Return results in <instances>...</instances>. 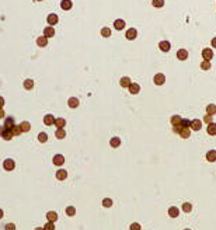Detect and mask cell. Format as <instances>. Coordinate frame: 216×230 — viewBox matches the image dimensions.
<instances>
[{"instance_id": "6da1fadb", "label": "cell", "mask_w": 216, "mask_h": 230, "mask_svg": "<svg viewBox=\"0 0 216 230\" xmlns=\"http://www.w3.org/2000/svg\"><path fill=\"white\" fill-rule=\"evenodd\" d=\"M0 136L3 138L4 140H11L14 138V135L11 132V129H7L4 126H0Z\"/></svg>"}, {"instance_id": "7a4b0ae2", "label": "cell", "mask_w": 216, "mask_h": 230, "mask_svg": "<svg viewBox=\"0 0 216 230\" xmlns=\"http://www.w3.org/2000/svg\"><path fill=\"white\" fill-rule=\"evenodd\" d=\"M14 167H16V163H14V160H11V159H7V160L3 161V168H4L6 171H13V170H14Z\"/></svg>"}, {"instance_id": "3957f363", "label": "cell", "mask_w": 216, "mask_h": 230, "mask_svg": "<svg viewBox=\"0 0 216 230\" xmlns=\"http://www.w3.org/2000/svg\"><path fill=\"white\" fill-rule=\"evenodd\" d=\"M201 128H202V122H201L199 119H192L191 121V125H189V129L191 131H201Z\"/></svg>"}, {"instance_id": "277c9868", "label": "cell", "mask_w": 216, "mask_h": 230, "mask_svg": "<svg viewBox=\"0 0 216 230\" xmlns=\"http://www.w3.org/2000/svg\"><path fill=\"white\" fill-rule=\"evenodd\" d=\"M153 81H154V84H157V86H162V84H164V81H166V76L163 75V73H157L154 76Z\"/></svg>"}, {"instance_id": "5b68a950", "label": "cell", "mask_w": 216, "mask_h": 230, "mask_svg": "<svg viewBox=\"0 0 216 230\" xmlns=\"http://www.w3.org/2000/svg\"><path fill=\"white\" fill-rule=\"evenodd\" d=\"M202 58L205 59V60H211L213 58V51L211 48H205L202 51Z\"/></svg>"}, {"instance_id": "8992f818", "label": "cell", "mask_w": 216, "mask_h": 230, "mask_svg": "<svg viewBox=\"0 0 216 230\" xmlns=\"http://www.w3.org/2000/svg\"><path fill=\"white\" fill-rule=\"evenodd\" d=\"M52 161H54L55 166H63V163H65V157H63V155H55Z\"/></svg>"}, {"instance_id": "52a82bcc", "label": "cell", "mask_w": 216, "mask_h": 230, "mask_svg": "<svg viewBox=\"0 0 216 230\" xmlns=\"http://www.w3.org/2000/svg\"><path fill=\"white\" fill-rule=\"evenodd\" d=\"M14 125H16V121H14V118H13V117H7L4 119V125H3V126H4V128H7V129H11L13 126H14Z\"/></svg>"}, {"instance_id": "ba28073f", "label": "cell", "mask_w": 216, "mask_h": 230, "mask_svg": "<svg viewBox=\"0 0 216 230\" xmlns=\"http://www.w3.org/2000/svg\"><path fill=\"white\" fill-rule=\"evenodd\" d=\"M46 21H48V24L51 25V27H52V25H55L56 22L59 21V18H58V16H56V14H54V13H52V14H49V16L46 17Z\"/></svg>"}, {"instance_id": "9c48e42d", "label": "cell", "mask_w": 216, "mask_h": 230, "mask_svg": "<svg viewBox=\"0 0 216 230\" xmlns=\"http://www.w3.org/2000/svg\"><path fill=\"white\" fill-rule=\"evenodd\" d=\"M66 125V121L63 118H56L54 122V126H56V129H63Z\"/></svg>"}, {"instance_id": "30bf717a", "label": "cell", "mask_w": 216, "mask_h": 230, "mask_svg": "<svg viewBox=\"0 0 216 230\" xmlns=\"http://www.w3.org/2000/svg\"><path fill=\"white\" fill-rule=\"evenodd\" d=\"M55 119H56V118H55L52 114H48V115H45V117H43V123H45V125H48V126H51V125H54Z\"/></svg>"}, {"instance_id": "8fae6325", "label": "cell", "mask_w": 216, "mask_h": 230, "mask_svg": "<svg viewBox=\"0 0 216 230\" xmlns=\"http://www.w3.org/2000/svg\"><path fill=\"white\" fill-rule=\"evenodd\" d=\"M136 35H138V31H136L135 28H130V30H128L126 31V34H125V37H126V39H129V41H132V39H135Z\"/></svg>"}, {"instance_id": "7c38bea8", "label": "cell", "mask_w": 216, "mask_h": 230, "mask_svg": "<svg viewBox=\"0 0 216 230\" xmlns=\"http://www.w3.org/2000/svg\"><path fill=\"white\" fill-rule=\"evenodd\" d=\"M55 35V30H54V27H45V30H43V37H46L49 39V38H52Z\"/></svg>"}, {"instance_id": "4fadbf2b", "label": "cell", "mask_w": 216, "mask_h": 230, "mask_svg": "<svg viewBox=\"0 0 216 230\" xmlns=\"http://www.w3.org/2000/svg\"><path fill=\"white\" fill-rule=\"evenodd\" d=\"M128 89H129L130 94H138V93L141 91V86H139L138 83H130V86L128 87Z\"/></svg>"}, {"instance_id": "5bb4252c", "label": "cell", "mask_w": 216, "mask_h": 230, "mask_svg": "<svg viewBox=\"0 0 216 230\" xmlns=\"http://www.w3.org/2000/svg\"><path fill=\"white\" fill-rule=\"evenodd\" d=\"M73 3H72V0H62L60 1V7H62V10H70Z\"/></svg>"}, {"instance_id": "9a60e30c", "label": "cell", "mask_w": 216, "mask_h": 230, "mask_svg": "<svg viewBox=\"0 0 216 230\" xmlns=\"http://www.w3.org/2000/svg\"><path fill=\"white\" fill-rule=\"evenodd\" d=\"M37 45L38 46H41V48H43V46H46L48 45V38L46 37H38L37 38Z\"/></svg>"}, {"instance_id": "2e32d148", "label": "cell", "mask_w": 216, "mask_h": 230, "mask_svg": "<svg viewBox=\"0 0 216 230\" xmlns=\"http://www.w3.org/2000/svg\"><path fill=\"white\" fill-rule=\"evenodd\" d=\"M159 48L162 49L163 52H168V51H170V48H171V45H170V42H168V41H162V42L159 44Z\"/></svg>"}, {"instance_id": "e0dca14e", "label": "cell", "mask_w": 216, "mask_h": 230, "mask_svg": "<svg viewBox=\"0 0 216 230\" xmlns=\"http://www.w3.org/2000/svg\"><path fill=\"white\" fill-rule=\"evenodd\" d=\"M177 58H178L180 60L188 59V52H187V49H180L178 52H177Z\"/></svg>"}, {"instance_id": "ac0fdd59", "label": "cell", "mask_w": 216, "mask_h": 230, "mask_svg": "<svg viewBox=\"0 0 216 230\" xmlns=\"http://www.w3.org/2000/svg\"><path fill=\"white\" fill-rule=\"evenodd\" d=\"M67 105L70 108H77L79 107V100H77L76 97H70V98L67 100Z\"/></svg>"}, {"instance_id": "d6986e66", "label": "cell", "mask_w": 216, "mask_h": 230, "mask_svg": "<svg viewBox=\"0 0 216 230\" xmlns=\"http://www.w3.org/2000/svg\"><path fill=\"white\" fill-rule=\"evenodd\" d=\"M206 160L211 161V163L216 161V150H209V152L206 153Z\"/></svg>"}, {"instance_id": "ffe728a7", "label": "cell", "mask_w": 216, "mask_h": 230, "mask_svg": "<svg viewBox=\"0 0 216 230\" xmlns=\"http://www.w3.org/2000/svg\"><path fill=\"white\" fill-rule=\"evenodd\" d=\"M178 135L183 138V139H187V138H189V135H191V129L189 128H183L178 132Z\"/></svg>"}, {"instance_id": "44dd1931", "label": "cell", "mask_w": 216, "mask_h": 230, "mask_svg": "<svg viewBox=\"0 0 216 230\" xmlns=\"http://www.w3.org/2000/svg\"><path fill=\"white\" fill-rule=\"evenodd\" d=\"M130 83H132V81H130V79H129V77H126V76H125V77H122V79L119 80V84H121V87H125V89H128V87L130 86Z\"/></svg>"}, {"instance_id": "7402d4cb", "label": "cell", "mask_w": 216, "mask_h": 230, "mask_svg": "<svg viewBox=\"0 0 216 230\" xmlns=\"http://www.w3.org/2000/svg\"><path fill=\"white\" fill-rule=\"evenodd\" d=\"M206 131H208V134H209V135L215 136V135H216V123L215 122L208 123V128H206Z\"/></svg>"}, {"instance_id": "603a6c76", "label": "cell", "mask_w": 216, "mask_h": 230, "mask_svg": "<svg viewBox=\"0 0 216 230\" xmlns=\"http://www.w3.org/2000/svg\"><path fill=\"white\" fill-rule=\"evenodd\" d=\"M114 27H115V30L121 31V30L125 28V21L124 20H115V21H114Z\"/></svg>"}, {"instance_id": "cb8c5ba5", "label": "cell", "mask_w": 216, "mask_h": 230, "mask_svg": "<svg viewBox=\"0 0 216 230\" xmlns=\"http://www.w3.org/2000/svg\"><path fill=\"white\" fill-rule=\"evenodd\" d=\"M66 177H67V171H66V170H62V168H60V170L56 171V178L60 180V181H62V180H66Z\"/></svg>"}, {"instance_id": "d4e9b609", "label": "cell", "mask_w": 216, "mask_h": 230, "mask_svg": "<svg viewBox=\"0 0 216 230\" xmlns=\"http://www.w3.org/2000/svg\"><path fill=\"white\" fill-rule=\"evenodd\" d=\"M20 128H21L22 132H30V129H31V123L28 122V121H24V122L20 123Z\"/></svg>"}, {"instance_id": "484cf974", "label": "cell", "mask_w": 216, "mask_h": 230, "mask_svg": "<svg viewBox=\"0 0 216 230\" xmlns=\"http://www.w3.org/2000/svg\"><path fill=\"white\" fill-rule=\"evenodd\" d=\"M46 219H48V222H56V219H58V215H56V212H48L46 213Z\"/></svg>"}, {"instance_id": "4316f807", "label": "cell", "mask_w": 216, "mask_h": 230, "mask_svg": "<svg viewBox=\"0 0 216 230\" xmlns=\"http://www.w3.org/2000/svg\"><path fill=\"white\" fill-rule=\"evenodd\" d=\"M168 215H170L171 218H177V216L180 215V210L175 208V206H171V208L168 209Z\"/></svg>"}, {"instance_id": "83f0119b", "label": "cell", "mask_w": 216, "mask_h": 230, "mask_svg": "<svg viewBox=\"0 0 216 230\" xmlns=\"http://www.w3.org/2000/svg\"><path fill=\"white\" fill-rule=\"evenodd\" d=\"M206 112L213 117V115L216 114V105H215V104H209V105L206 107Z\"/></svg>"}, {"instance_id": "f1b7e54d", "label": "cell", "mask_w": 216, "mask_h": 230, "mask_svg": "<svg viewBox=\"0 0 216 230\" xmlns=\"http://www.w3.org/2000/svg\"><path fill=\"white\" fill-rule=\"evenodd\" d=\"M55 136H56L58 139H63V138L66 136L65 129H56V132H55Z\"/></svg>"}, {"instance_id": "f546056e", "label": "cell", "mask_w": 216, "mask_h": 230, "mask_svg": "<svg viewBox=\"0 0 216 230\" xmlns=\"http://www.w3.org/2000/svg\"><path fill=\"white\" fill-rule=\"evenodd\" d=\"M11 132H13V135H14V136H18V135L20 134H22V131H21V128H20V125H14V126H13V128H11Z\"/></svg>"}, {"instance_id": "4dcf8cb0", "label": "cell", "mask_w": 216, "mask_h": 230, "mask_svg": "<svg viewBox=\"0 0 216 230\" xmlns=\"http://www.w3.org/2000/svg\"><path fill=\"white\" fill-rule=\"evenodd\" d=\"M34 87V81L31 79H27V80H24V89L25 90H31Z\"/></svg>"}, {"instance_id": "1f68e13d", "label": "cell", "mask_w": 216, "mask_h": 230, "mask_svg": "<svg viewBox=\"0 0 216 230\" xmlns=\"http://www.w3.org/2000/svg\"><path fill=\"white\" fill-rule=\"evenodd\" d=\"M211 60H204L202 63H201V69L202 70H209L211 69Z\"/></svg>"}, {"instance_id": "d6a6232c", "label": "cell", "mask_w": 216, "mask_h": 230, "mask_svg": "<svg viewBox=\"0 0 216 230\" xmlns=\"http://www.w3.org/2000/svg\"><path fill=\"white\" fill-rule=\"evenodd\" d=\"M109 144H111L112 147H118L119 144H121V139H119V138H112V139L109 140Z\"/></svg>"}, {"instance_id": "836d02e7", "label": "cell", "mask_w": 216, "mask_h": 230, "mask_svg": "<svg viewBox=\"0 0 216 230\" xmlns=\"http://www.w3.org/2000/svg\"><path fill=\"white\" fill-rule=\"evenodd\" d=\"M151 4L153 7H157V9H160L164 6V0H151Z\"/></svg>"}, {"instance_id": "e575fe53", "label": "cell", "mask_w": 216, "mask_h": 230, "mask_svg": "<svg viewBox=\"0 0 216 230\" xmlns=\"http://www.w3.org/2000/svg\"><path fill=\"white\" fill-rule=\"evenodd\" d=\"M38 140H39L41 143H45V142L48 140V135L45 134V132H41V134L38 135Z\"/></svg>"}, {"instance_id": "d590c367", "label": "cell", "mask_w": 216, "mask_h": 230, "mask_svg": "<svg viewBox=\"0 0 216 230\" xmlns=\"http://www.w3.org/2000/svg\"><path fill=\"white\" fill-rule=\"evenodd\" d=\"M181 119H183V118L180 117V115H173V117H171V123H173V125H178V123H181Z\"/></svg>"}, {"instance_id": "8d00e7d4", "label": "cell", "mask_w": 216, "mask_h": 230, "mask_svg": "<svg viewBox=\"0 0 216 230\" xmlns=\"http://www.w3.org/2000/svg\"><path fill=\"white\" fill-rule=\"evenodd\" d=\"M101 35H103L104 38H108L109 35H111V30H109L108 27H104L103 30H101Z\"/></svg>"}, {"instance_id": "74e56055", "label": "cell", "mask_w": 216, "mask_h": 230, "mask_svg": "<svg viewBox=\"0 0 216 230\" xmlns=\"http://www.w3.org/2000/svg\"><path fill=\"white\" fill-rule=\"evenodd\" d=\"M66 215H67V216H75L76 209L73 208V206H67V208H66Z\"/></svg>"}, {"instance_id": "f35d334b", "label": "cell", "mask_w": 216, "mask_h": 230, "mask_svg": "<svg viewBox=\"0 0 216 230\" xmlns=\"http://www.w3.org/2000/svg\"><path fill=\"white\" fill-rule=\"evenodd\" d=\"M183 210L185 212V213L191 212V210H192V205H191V203H188V202H185V203L183 205Z\"/></svg>"}, {"instance_id": "ab89813d", "label": "cell", "mask_w": 216, "mask_h": 230, "mask_svg": "<svg viewBox=\"0 0 216 230\" xmlns=\"http://www.w3.org/2000/svg\"><path fill=\"white\" fill-rule=\"evenodd\" d=\"M103 206H105V208H111V206H112V201H111L109 198H105L103 201Z\"/></svg>"}, {"instance_id": "60d3db41", "label": "cell", "mask_w": 216, "mask_h": 230, "mask_svg": "<svg viewBox=\"0 0 216 230\" xmlns=\"http://www.w3.org/2000/svg\"><path fill=\"white\" fill-rule=\"evenodd\" d=\"M43 229H45V230H55V225H54V222H48L46 225L43 226Z\"/></svg>"}, {"instance_id": "b9f144b4", "label": "cell", "mask_w": 216, "mask_h": 230, "mask_svg": "<svg viewBox=\"0 0 216 230\" xmlns=\"http://www.w3.org/2000/svg\"><path fill=\"white\" fill-rule=\"evenodd\" d=\"M181 125H183V128H189L191 121H188V119H181Z\"/></svg>"}, {"instance_id": "7bdbcfd3", "label": "cell", "mask_w": 216, "mask_h": 230, "mask_svg": "<svg viewBox=\"0 0 216 230\" xmlns=\"http://www.w3.org/2000/svg\"><path fill=\"white\" fill-rule=\"evenodd\" d=\"M129 230H142V227H141L139 223H132L130 227H129Z\"/></svg>"}, {"instance_id": "ee69618b", "label": "cell", "mask_w": 216, "mask_h": 230, "mask_svg": "<svg viewBox=\"0 0 216 230\" xmlns=\"http://www.w3.org/2000/svg\"><path fill=\"white\" fill-rule=\"evenodd\" d=\"M6 230H16V225L14 223H7V225L4 226Z\"/></svg>"}, {"instance_id": "f6af8a7d", "label": "cell", "mask_w": 216, "mask_h": 230, "mask_svg": "<svg viewBox=\"0 0 216 230\" xmlns=\"http://www.w3.org/2000/svg\"><path fill=\"white\" fill-rule=\"evenodd\" d=\"M212 118H213V117L208 114V115H205V118H204V121H205L206 123H211V122H212Z\"/></svg>"}, {"instance_id": "bcb514c9", "label": "cell", "mask_w": 216, "mask_h": 230, "mask_svg": "<svg viewBox=\"0 0 216 230\" xmlns=\"http://www.w3.org/2000/svg\"><path fill=\"white\" fill-rule=\"evenodd\" d=\"M3 105H4V98L0 97V108H3Z\"/></svg>"}, {"instance_id": "7dc6e473", "label": "cell", "mask_w": 216, "mask_h": 230, "mask_svg": "<svg viewBox=\"0 0 216 230\" xmlns=\"http://www.w3.org/2000/svg\"><path fill=\"white\" fill-rule=\"evenodd\" d=\"M4 115H6V112L3 111V108H0V118H4Z\"/></svg>"}, {"instance_id": "c3c4849f", "label": "cell", "mask_w": 216, "mask_h": 230, "mask_svg": "<svg viewBox=\"0 0 216 230\" xmlns=\"http://www.w3.org/2000/svg\"><path fill=\"white\" fill-rule=\"evenodd\" d=\"M212 46H213V48H216V37L212 39Z\"/></svg>"}, {"instance_id": "681fc988", "label": "cell", "mask_w": 216, "mask_h": 230, "mask_svg": "<svg viewBox=\"0 0 216 230\" xmlns=\"http://www.w3.org/2000/svg\"><path fill=\"white\" fill-rule=\"evenodd\" d=\"M1 218H3V210L0 209V219H1Z\"/></svg>"}, {"instance_id": "f907efd6", "label": "cell", "mask_w": 216, "mask_h": 230, "mask_svg": "<svg viewBox=\"0 0 216 230\" xmlns=\"http://www.w3.org/2000/svg\"><path fill=\"white\" fill-rule=\"evenodd\" d=\"M35 230H45V229H43V227H37Z\"/></svg>"}, {"instance_id": "816d5d0a", "label": "cell", "mask_w": 216, "mask_h": 230, "mask_svg": "<svg viewBox=\"0 0 216 230\" xmlns=\"http://www.w3.org/2000/svg\"><path fill=\"white\" fill-rule=\"evenodd\" d=\"M35 1H41V0H35Z\"/></svg>"}, {"instance_id": "f5cc1de1", "label": "cell", "mask_w": 216, "mask_h": 230, "mask_svg": "<svg viewBox=\"0 0 216 230\" xmlns=\"http://www.w3.org/2000/svg\"><path fill=\"white\" fill-rule=\"evenodd\" d=\"M185 230H189V229H185Z\"/></svg>"}]
</instances>
